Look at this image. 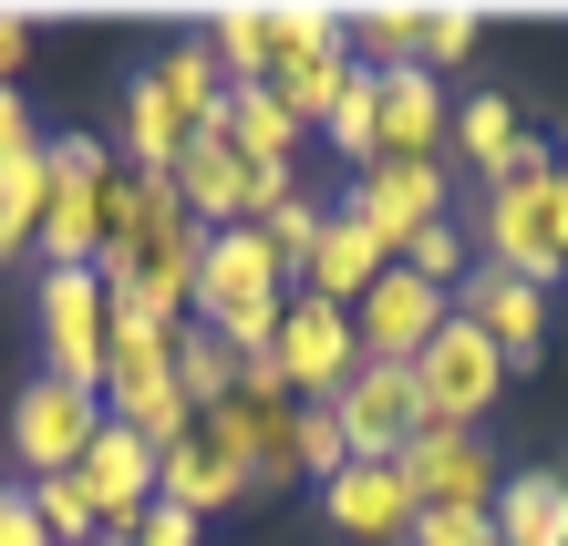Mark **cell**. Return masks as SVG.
Wrapping results in <instances>:
<instances>
[{"label": "cell", "mask_w": 568, "mask_h": 546, "mask_svg": "<svg viewBox=\"0 0 568 546\" xmlns=\"http://www.w3.org/2000/svg\"><path fill=\"white\" fill-rule=\"evenodd\" d=\"M145 83L165 93V104H176V124H186V134H217V124H227V93H239V83L217 73L207 31H176V42L145 62Z\"/></svg>", "instance_id": "18"}, {"label": "cell", "mask_w": 568, "mask_h": 546, "mask_svg": "<svg viewBox=\"0 0 568 546\" xmlns=\"http://www.w3.org/2000/svg\"><path fill=\"white\" fill-rule=\"evenodd\" d=\"M93 546H114V536H93Z\"/></svg>", "instance_id": "41"}, {"label": "cell", "mask_w": 568, "mask_h": 546, "mask_svg": "<svg viewBox=\"0 0 568 546\" xmlns=\"http://www.w3.org/2000/svg\"><path fill=\"white\" fill-rule=\"evenodd\" d=\"M342 464H352V443H342V413H331V402H300V485H331Z\"/></svg>", "instance_id": "32"}, {"label": "cell", "mask_w": 568, "mask_h": 546, "mask_svg": "<svg viewBox=\"0 0 568 546\" xmlns=\"http://www.w3.org/2000/svg\"><path fill=\"white\" fill-rule=\"evenodd\" d=\"M165 186H176V207H186L196 227H248V155L227 145V134H196Z\"/></svg>", "instance_id": "17"}, {"label": "cell", "mask_w": 568, "mask_h": 546, "mask_svg": "<svg viewBox=\"0 0 568 546\" xmlns=\"http://www.w3.org/2000/svg\"><path fill=\"white\" fill-rule=\"evenodd\" d=\"M21 62H31V11H0V93H21Z\"/></svg>", "instance_id": "38"}, {"label": "cell", "mask_w": 568, "mask_h": 546, "mask_svg": "<svg viewBox=\"0 0 568 546\" xmlns=\"http://www.w3.org/2000/svg\"><path fill=\"white\" fill-rule=\"evenodd\" d=\"M383 268H393V258H383V237L362 227V217H342V207H331V217H321V237H311V258H300V289H311V299H331V310H352V299L373 289Z\"/></svg>", "instance_id": "16"}, {"label": "cell", "mask_w": 568, "mask_h": 546, "mask_svg": "<svg viewBox=\"0 0 568 546\" xmlns=\"http://www.w3.org/2000/svg\"><path fill=\"white\" fill-rule=\"evenodd\" d=\"M239 371H248V361L227 351L217 330H196V320L176 330V392H186V413H217V402H239Z\"/></svg>", "instance_id": "26"}, {"label": "cell", "mask_w": 568, "mask_h": 546, "mask_svg": "<svg viewBox=\"0 0 568 546\" xmlns=\"http://www.w3.org/2000/svg\"><path fill=\"white\" fill-rule=\"evenodd\" d=\"M73 474H83V495H93V526H104L114 546L145 526V505H155V443H135L124 423H104V433H93V454H83Z\"/></svg>", "instance_id": "14"}, {"label": "cell", "mask_w": 568, "mask_h": 546, "mask_svg": "<svg viewBox=\"0 0 568 546\" xmlns=\"http://www.w3.org/2000/svg\"><path fill=\"white\" fill-rule=\"evenodd\" d=\"M342 217H362L383 237V258H404L414 248V227L434 217H455V176H445V155H393V165H362L352 196H342Z\"/></svg>", "instance_id": "6"}, {"label": "cell", "mask_w": 568, "mask_h": 546, "mask_svg": "<svg viewBox=\"0 0 568 546\" xmlns=\"http://www.w3.org/2000/svg\"><path fill=\"white\" fill-rule=\"evenodd\" d=\"M404 485H414V516H496V454L486 433H414L404 454Z\"/></svg>", "instance_id": "10"}, {"label": "cell", "mask_w": 568, "mask_h": 546, "mask_svg": "<svg viewBox=\"0 0 568 546\" xmlns=\"http://www.w3.org/2000/svg\"><path fill=\"white\" fill-rule=\"evenodd\" d=\"M404 546H496V516H414Z\"/></svg>", "instance_id": "35"}, {"label": "cell", "mask_w": 568, "mask_h": 546, "mask_svg": "<svg viewBox=\"0 0 568 546\" xmlns=\"http://www.w3.org/2000/svg\"><path fill=\"white\" fill-rule=\"evenodd\" d=\"M414 392H424V433H476L496 413V392H507V361H496V340L476 320H445L414 361Z\"/></svg>", "instance_id": "4"}, {"label": "cell", "mask_w": 568, "mask_h": 546, "mask_svg": "<svg viewBox=\"0 0 568 546\" xmlns=\"http://www.w3.org/2000/svg\"><path fill=\"white\" fill-rule=\"evenodd\" d=\"M31 145H42V124H31V104H21V93H0V155H31Z\"/></svg>", "instance_id": "39"}, {"label": "cell", "mask_w": 568, "mask_h": 546, "mask_svg": "<svg viewBox=\"0 0 568 546\" xmlns=\"http://www.w3.org/2000/svg\"><path fill=\"white\" fill-rule=\"evenodd\" d=\"M445 320H455V299H445V289H424L414 268H383V279L352 299V340H362V361H404V371L424 361V340L445 330Z\"/></svg>", "instance_id": "11"}, {"label": "cell", "mask_w": 568, "mask_h": 546, "mask_svg": "<svg viewBox=\"0 0 568 546\" xmlns=\"http://www.w3.org/2000/svg\"><path fill=\"white\" fill-rule=\"evenodd\" d=\"M270 361H280V382L290 402H331L362 371V340H352V310H331V299L311 289H290V310H280V340H270Z\"/></svg>", "instance_id": "9"}, {"label": "cell", "mask_w": 568, "mask_h": 546, "mask_svg": "<svg viewBox=\"0 0 568 546\" xmlns=\"http://www.w3.org/2000/svg\"><path fill=\"white\" fill-rule=\"evenodd\" d=\"M124 546H196V516H186V505H165V495H155V505H145V526L124 536Z\"/></svg>", "instance_id": "37"}, {"label": "cell", "mask_w": 568, "mask_h": 546, "mask_svg": "<svg viewBox=\"0 0 568 546\" xmlns=\"http://www.w3.org/2000/svg\"><path fill=\"white\" fill-rule=\"evenodd\" d=\"M280 310H290V268L258 248V227H207V258H196L186 320L217 330L239 361H258V351L280 340Z\"/></svg>", "instance_id": "1"}, {"label": "cell", "mask_w": 568, "mask_h": 546, "mask_svg": "<svg viewBox=\"0 0 568 546\" xmlns=\"http://www.w3.org/2000/svg\"><path fill=\"white\" fill-rule=\"evenodd\" d=\"M155 495H165V505H186L196 526H207L217 505H248L239 464H227V454H217L207 433H186V443H165V454H155Z\"/></svg>", "instance_id": "19"}, {"label": "cell", "mask_w": 568, "mask_h": 546, "mask_svg": "<svg viewBox=\"0 0 568 546\" xmlns=\"http://www.w3.org/2000/svg\"><path fill=\"white\" fill-rule=\"evenodd\" d=\"M42 196H52L42 145H31V155H0V268H11L31 237H42Z\"/></svg>", "instance_id": "27"}, {"label": "cell", "mask_w": 568, "mask_h": 546, "mask_svg": "<svg viewBox=\"0 0 568 546\" xmlns=\"http://www.w3.org/2000/svg\"><path fill=\"white\" fill-rule=\"evenodd\" d=\"M455 320H476V330L496 340V361H507V371H527V361L548 351V289L496 279V268H476V279L455 289Z\"/></svg>", "instance_id": "15"}, {"label": "cell", "mask_w": 568, "mask_h": 546, "mask_svg": "<svg viewBox=\"0 0 568 546\" xmlns=\"http://www.w3.org/2000/svg\"><path fill=\"white\" fill-rule=\"evenodd\" d=\"M393 268H414V279L424 289H465V279H476V237H465V217H434V227H414V248L404 258H393Z\"/></svg>", "instance_id": "28"}, {"label": "cell", "mask_w": 568, "mask_h": 546, "mask_svg": "<svg viewBox=\"0 0 568 546\" xmlns=\"http://www.w3.org/2000/svg\"><path fill=\"white\" fill-rule=\"evenodd\" d=\"M42 165L73 176V186H104L114 176V145H104V134H42Z\"/></svg>", "instance_id": "34"}, {"label": "cell", "mask_w": 568, "mask_h": 546, "mask_svg": "<svg viewBox=\"0 0 568 546\" xmlns=\"http://www.w3.org/2000/svg\"><path fill=\"white\" fill-rule=\"evenodd\" d=\"M362 73V62L352 52H311V42H280V62H270V83H258V93H280V104L300 114V124H331V104H342V83Z\"/></svg>", "instance_id": "22"}, {"label": "cell", "mask_w": 568, "mask_h": 546, "mask_svg": "<svg viewBox=\"0 0 568 546\" xmlns=\"http://www.w3.org/2000/svg\"><path fill=\"white\" fill-rule=\"evenodd\" d=\"M331 413H342L352 464H404V454H414V433H424V392H414V371H404V361H362L352 382L331 392Z\"/></svg>", "instance_id": "8"}, {"label": "cell", "mask_w": 568, "mask_h": 546, "mask_svg": "<svg viewBox=\"0 0 568 546\" xmlns=\"http://www.w3.org/2000/svg\"><path fill=\"white\" fill-rule=\"evenodd\" d=\"M558 227H568V145H558Z\"/></svg>", "instance_id": "40"}, {"label": "cell", "mask_w": 568, "mask_h": 546, "mask_svg": "<svg viewBox=\"0 0 568 546\" xmlns=\"http://www.w3.org/2000/svg\"><path fill=\"white\" fill-rule=\"evenodd\" d=\"M93 433H104V402L73 392V382H52V371H31L21 402H11V464H21V485L73 474V464L93 454Z\"/></svg>", "instance_id": "7"}, {"label": "cell", "mask_w": 568, "mask_h": 546, "mask_svg": "<svg viewBox=\"0 0 568 546\" xmlns=\"http://www.w3.org/2000/svg\"><path fill=\"white\" fill-rule=\"evenodd\" d=\"M455 134V93L424 73V62H404V73H373V165L393 155H445Z\"/></svg>", "instance_id": "13"}, {"label": "cell", "mask_w": 568, "mask_h": 546, "mask_svg": "<svg viewBox=\"0 0 568 546\" xmlns=\"http://www.w3.org/2000/svg\"><path fill=\"white\" fill-rule=\"evenodd\" d=\"M196 433L239 464L248 505L280 495V485H300V402L290 392H239V402H217V413H196Z\"/></svg>", "instance_id": "5"}, {"label": "cell", "mask_w": 568, "mask_h": 546, "mask_svg": "<svg viewBox=\"0 0 568 546\" xmlns=\"http://www.w3.org/2000/svg\"><path fill=\"white\" fill-rule=\"evenodd\" d=\"M321 134H331V155H342L352 176L373 165V73H352V83H342V104H331V124H321Z\"/></svg>", "instance_id": "31"}, {"label": "cell", "mask_w": 568, "mask_h": 546, "mask_svg": "<svg viewBox=\"0 0 568 546\" xmlns=\"http://www.w3.org/2000/svg\"><path fill=\"white\" fill-rule=\"evenodd\" d=\"M0 546H52V526L31 516V485H0Z\"/></svg>", "instance_id": "36"}, {"label": "cell", "mask_w": 568, "mask_h": 546, "mask_svg": "<svg viewBox=\"0 0 568 546\" xmlns=\"http://www.w3.org/2000/svg\"><path fill=\"white\" fill-rule=\"evenodd\" d=\"M321 526L342 536V546H404L414 536V485H404V464H342L321 485Z\"/></svg>", "instance_id": "12"}, {"label": "cell", "mask_w": 568, "mask_h": 546, "mask_svg": "<svg viewBox=\"0 0 568 546\" xmlns=\"http://www.w3.org/2000/svg\"><path fill=\"white\" fill-rule=\"evenodd\" d=\"M476 42H486L476 11H424V73H434V83H445L455 62H476Z\"/></svg>", "instance_id": "33"}, {"label": "cell", "mask_w": 568, "mask_h": 546, "mask_svg": "<svg viewBox=\"0 0 568 546\" xmlns=\"http://www.w3.org/2000/svg\"><path fill=\"white\" fill-rule=\"evenodd\" d=\"M496 546H568V474H507L496 485Z\"/></svg>", "instance_id": "24"}, {"label": "cell", "mask_w": 568, "mask_h": 546, "mask_svg": "<svg viewBox=\"0 0 568 546\" xmlns=\"http://www.w3.org/2000/svg\"><path fill=\"white\" fill-rule=\"evenodd\" d=\"M196 31H207L217 73L239 83V93H248V83H270V62H280V11H270V0H227V11H207Z\"/></svg>", "instance_id": "21"}, {"label": "cell", "mask_w": 568, "mask_h": 546, "mask_svg": "<svg viewBox=\"0 0 568 546\" xmlns=\"http://www.w3.org/2000/svg\"><path fill=\"white\" fill-rule=\"evenodd\" d=\"M465 237H476V268H496V279H527V289H558V279H568L558 165H517V176H496Z\"/></svg>", "instance_id": "2"}, {"label": "cell", "mask_w": 568, "mask_h": 546, "mask_svg": "<svg viewBox=\"0 0 568 546\" xmlns=\"http://www.w3.org/2000/svg\"><path fill=\"white\" fill-rule=\"evenodd\" d=\"M321 196H290V207H270V217H258V248H270L280 268H290V289H300V258H311V237H321Z\"/></svg>", "instance_id": "30"}, {"label": "cell", "mask_w": 568, "mask_h": 546, "mask_svg": "<svg viewBox=\"0 0 568 546\" xmlns=\"http://www.w3.org/2000/svg\"><path fill=\"white\" fill-rule=\"evenodd\" d=\"M31 330H42V371H52V382L104 392L114 310H104V279H93V268H42V289H31Z\"/></svg>", "instance_id": "3"}, {"label": "cell", "mask_w": 568, "mask_h": 546, "mask_svg": "<svg viewBox=\"0 0 568 546\" xmlns=\"http://www.w3.org/2000/svg\"><path fill=\"white\" fill-rule=\"evenodd\" d=\"M217 134H227L248 165H300V145H311V124H300L280 93H258V83H248V93H227V124H217Z\"/></svg>", "instance_id": "25"}, {"label": "cell", "mask_w": 568, "mask_h": 546, "mask_svg": "<svg viewBox=\"0 0 568 546\" xmlns=\"http://www.w3.org/2000/svg\"><path fill=\"white\" fill-rule=\"evenodd\" d=\"M186 145H196V134L176 124V104H165V93L135 73V83H124V124H114V165H135V176H155V186H165Z\"/></svg>", "instance_id": "20"}, {"label": "cell", "mask_w": 568, "mask_h": 546, "mask_svg": "<svg viewBox=\"0 0 568 546\" xmlns=\"http://www.w3.org/2000/svg\"><path fill=\"white\" fill-rule=\"evenodd\" d=\"M31 516L52 526V546H93V536H104V526H93L83 474H42V485H31Z\"/></svg>", "instance_id": "29"}, {"label": "cell", "mask_w": 568, "mask_h": 546, "mask_svg": "<svg viewBox=\"0 0 568 546\" xmlns=\"http://www.w3.org/2000/svg\"><path fill=\"white\" fill-rule=\"evenodd\" d=\"M93 237H104V186H73V176H52L31 258H42V268H93Z\"/></svg>", "instance_id": "23"}]
</instances>
